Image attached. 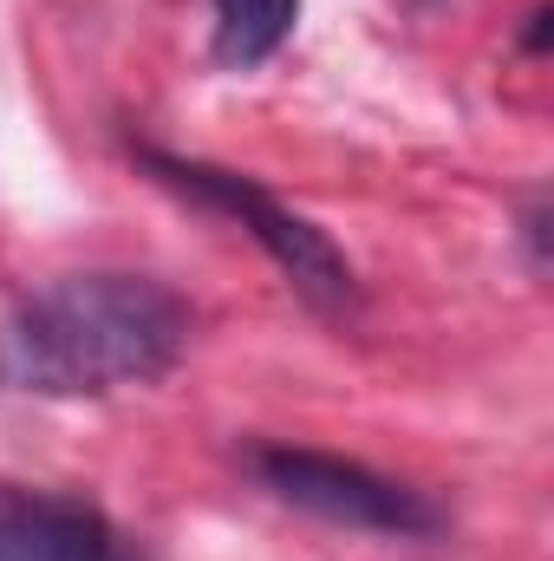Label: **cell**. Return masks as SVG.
I'll list each match as a JSON object with an SVG mask.
<instances>
[{
	"label": "cell",
	"instance_id": "obj_1",
	"mask_svg": "<svg viewBox=\"0 0 554 561\" xmlns=\"http://www.w3.org/2000/svg\"><path fill=\"white\" fill-rule=\"evenodd\" d=\"M196 313L157 275L92 268L13 300L0 320V386L33 399H105L157 386L189 353Z\"/></svg>",
	"mask_w": 554,
	"mask_h": 561
},
{
	"label": "cell",
	"instance_id": "obj_2",
	"mask_svg": "<svg viewBox=\"0 0 554 561\" xmlns=\"http://www.w3.org/2000/svg\"><path fill=\"white\" fill-rule=\"evenodd\" d=\"M131 157H138L143 176H157V183L176 190L183 203H196V209L235 222L280 275H287V287H293L313 313L346 320V313L359 307V275H353V262L339 255V242H333L320 222H307L300 209H287L268 183H255V176H242V170H222V163H203V157L157 150V144H131Z\"/></svg>",
	"mask_w": 554,
	"mask_h": 561
},
{
	"label": "cell",
	"instance_id": "obj_3",
	"mask_svg": "<svg viewBox=\"0 0 554 561\" xmlns=\"http://www.w3.org/2000/svg\"><path fill=\"white\" fill-rule=\"evenodd\" d=\"M249 470H255V483H262L268 496H280L287 510L320 516V523H333V529L392 536V542H437L443 523H450L424 490L385 477V470H372V463H359V457H339V450L255 444V450H249Z\"/></svg>",
	"mask_w": 554,
	"mask_h": 561
},
{
	"label": "cell",
	"instance_id": "obj_4",
	"mask_svg": "<svg viewBox=\"0 0 554 561\" xmlns=\"http://www.w3.org/2000/svg\"><path fill=\"white\" fill-rule=\"evenodd\" d=\"M0 561H150L85 496L0 490Z\"/></svg>",
	"mask_w": 554,
	"mask_h": 561
},
{
	"label": "cell",
	"instance_id": "obj_5",
	"mask_svg": "<svg viewBox=\"0 0 554 561\" xmlns=\"http://www.w3.org/2000/svg\"><path fill=\"white\" fill-rule=\"evenodd\" d=\"M300 26V0H216L209 53L222 72H255L268 66Z\"/></svg>",
	"mask_w": 554,
	"mask_h": 561
},
{
	"label": "cell",
	"instance_id": "obj_6",
	"mask_svg": "<svg viewBox=\"0 0 554 561\" xmlns=\"http://www.w3.org/2000/svg\"><path fill=\"white\" fill-rule=\"evenodd\" d=\"M522 242H529V268L542 275V268H549V196H542V190H535L529 209H522Z\"/></svg>",
	"mask_w": 554,
	"mask_h": 561
},
{
	"label": "cell",
	"instance_id": "obj_7",
	"mask_svg": "<svg viewBox=\"0 0 554 561\" xmlns=\"http://www.w3.org/2000/svg\"><path fill=\"white\" fill-rule=\"evenodd\" d=\"M522 46H529V53H549V7H535V13H529V33H522Z\"/></svg>",
	"mask_w": 554,
	"mask_h": 561
}]
</instances>
